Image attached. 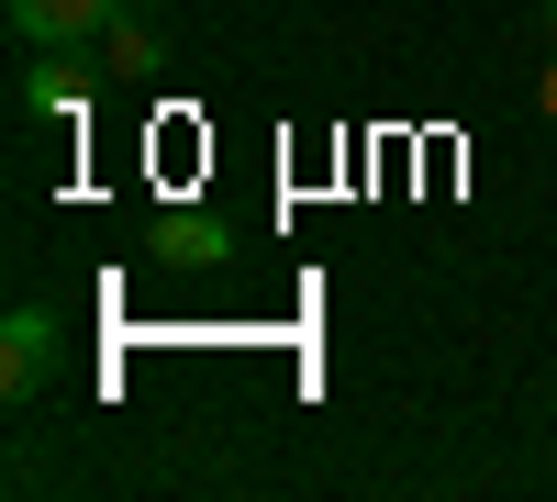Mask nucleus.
Segmentation results:
<instances>
[{"label": "nucleus", "instance_id": "obj_3", "mask_svg": "<svg viewBox=\"0 0 557 502\" xmlns=\"http://www.w3.org/2000/svg\"><path fill=\"white\" fill-rule=\"evenodd\" d=\"M134 0H12V34L23 45H101Z\"/></svg>", "mask_w": 557, "mask_h": 502}, {"label": "nucleus", "instance_id": "obj_2", "mask_svg": "<svg viewBox=\"0 0 557 502\" xmlns=\"http://www.w3.org/2000/svg\"><path fill=\"white\" fill-rule=\"evenodd\" d=\"M89 78H112V68H89V45H34V68H23V112H34V123L78 112Z\"/></svg>", "mask_w": 557, "mask_h": 502}, {"label": "nucleus", "instance_id": "obj_7", "mask_svg": "<svg viewBox=\"0 0 557 502\" xmlns=\"http://www.w3.org/2000/svg\"><path fill=\"white\" fill-rule=\"evenodd\" d=\"M546 34H557V0H546Z\"/></svg>", "mask_w": 557, "mask_h": 502}, {"label": "nucleus", "instance_id": "obj_1", "mask_svg": "<svg viewBox=\"0 0 557 502\" xmlns=\"http://www.w3.org/2000/svg\"><path fill=\"white\" fill-rule=\"evenodd\" d=\"M57 357H67V325L45 302H12V325H0V402H45Z\"/></svg>", "mask_w": 557, "mask_h": 502}, {"label": "nucleus", "instance_id": "obj_8", "mask_svg": "<svg viewBox=\"0 0 557 502\" xmlns=\"http://www.w3.org/2000/svg\"><path fill=\"white\" fill-rule=\"evenodd\" d=\"M134 12H146V0H134Z\"/></svg>", "mask_w": 557, "mask_h": 502}, {"label": "nucleus", "instance_id": "obj_6", "mask_svg": "<svg viewBox=\"0 0 557 502\" xmlns=\"http://www.w3.org/2000/svg\"><path fill=\"white\" fill-rule=\"evenodd\" d=\"M535 112H546V134H557V57L535 68Z\"/></svg>", "mask_w": 557, "mask_h": 502}, {"label": "nucleus", "instance_id": "obj_5", "mask_svg": "<svg viewBox=\"0 0 557 502\" xmlns=\"http://www.w3.org/2000/svg\"><path fill=\"white\" fill-rule=\"evenodd\" d=\"M157 246H168L178 268H212V257H223V223H190V212H168V223H157Z\"/></svg>", "mask_w": 557, "mask_h": 502}, {"label": "nucleus", "instance_id": "obj_4", "mask_svg": "<svg viewBox=\"0 0 557 502\" xmlns=\"http://www.w3.org/2000/svg\"><path fill=\"white\" fill-rule=\"evenodd\" d=\"M101 68H112V78H157V68H168V45H157V23H134V12H123V23L101 34Z\"/></svg>", "mask_w": 557, "mask_h": 502}]
</instances>
